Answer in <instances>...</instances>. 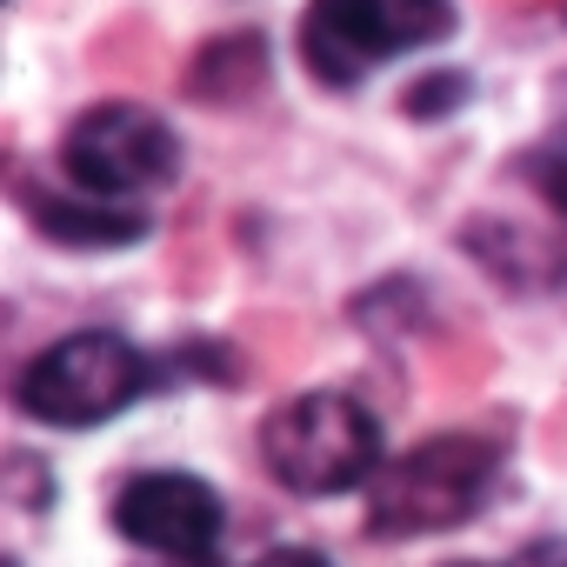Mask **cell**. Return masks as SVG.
I'll return each instance as SVG.
<instances>
[{
  "mask_svg": "<svg viewBox=\"0 0 567 567\" xmlns=\"http://www.w3.org/2000/svg\"><path fill=\"white\" fill-rule=\"evenodd\" d=\"M260 454L280 487L341 494L381 467V421L354 394H301L260 427Z\"/></svg>",
  "mask_w": 567,
  "mask_h": 567,
  "instance_id": "3",
  "label": "cell"
},
{
  "mask_svg": "<svg viewBox=\"0 0 567 567\" xmlns=\"http://www.w3.org/2000/svg\"><path fill=\"white\" fill-rule=\"evenodd\" d=\"M454 34L447 0H308L301 14V61L328 87H354L361 74Z\"/></svg>",
  "mask_w": 567,
  "mask_h": 567,
  "instance_id": "2",
  "label": "cell"
},
{
  "mask_svg": "<svg viewBox=\"0 0 567 567\" xmlns=\"http://www.w3.org/2000/svg\"><path fill=\"white\" fill-rule=\"evenodd\" d=\"M467 87H461V74H441V81H421L414 94H408V114H441V107H454Z\"/></svg>",
  "mask_w": 567,
  "mask_h": 567,
  "instance_id": "10",
  "label": "cell"
},
{
  "mask_svg": "<svg viewBox=\"0 0 567 567\" xmlns=\"http://www.w3.org/2000/svg\"><path fill=\"white\" fill-rule=\"evenodd\" d=\"M141 388H147L141 348H127L107 328H87V334H68V341H54L48 354L28 361L21 408L48 427H94V421L121 414Z\"/></svg>",
  "mask_w": 567,
  "mask_h": 567,
  "instance_id": "4",
  "label": "cell"
},
{
  "mask_svg": "<svg viewBox=\"0 0 567 567\" xmlns=\"http://www.w3.org/2000/svg\"><path fill=\"white\" fill-rule=\"evenodd\" d=\"M501 474V441L487 434H434L421 447H408L394 467L374 474V494H368V527L381 540H401V534H441V527H461L467 514H481L487 487Z\"/></svg>",
  "mask_w": 567,
  "mask_h": 567,
  "instance_id": "1",
  "label": "cell"
},
{
  "mask_svg": "<svg viewBox=\"0 0 567 567\" xmlns=\"http://www.w3.org/2000/svg\"><path fill=\"white\" fill-rule=\"evenodd\" d=\"M61 167L74 174V187H87L94 200H121L141 187L174 181L181 167V141L161 114L134 107V101H101L87 107L68 141H61Z\"/></svg>",
  "mask_w": 567,
  "mask_h": 567,
  "instance_id": "5",
  "label": "cell"
},
{
  "mask_svg": "<svg viewBox=\"0 0 567 567\" xmlns=\"http://www.w3.org/2000/svg\"><path fill=\"white\" fill-rule=\"evenodd\" d=\"M260 74H267V48L254 34H227L194 61L187 87H194V101H240L260 87Z\"/></svg>",
  "mask_w": 567,
  "mask_h": 567,
  "instance_id": "7",
  "label": "cell"
},
{
  "mask_svg": "<svg viewBox=\"0 0 567 567\" xmlns=\"http://www.w3.org/2000/svg\"><path fill=\"white\" fill-rule=\"evenodd\" d=\"M520 567H567V540H540V547H527Z\"/></svg>",
  "mask_w": 567,
  "mask_h": 567,
  "instance_id": "12",
  "label": "cell"
},
{
  "mask_svg": "<svg viewBox=\"0 0 567 567\" xmlns=\"http://www.w3.org/2000/svg\"><path fill=\"white\" fill-rule=\"evenodd\" d=\"M220 494L194 474H141L114 501V527L161 560H207L220 540Z\"/></svg>",
  "mask_w": 567,
  "mask_h": 567,
  "instance_id": "6",
  "label": "cell"
},
{
  "mask_svg": "<svg viewBox=\"0 0 567 567\" xmlns=\"http://www.w3.org/2000/svg\"><path fill=\"white\" fill-rule=\"evenodd\" d=\"M41 227L54 240H81V247H127L147 234L141 214H114V207H74V200H41Z\"/></svg>",
  "mask_w": 567,
  "mask_h": 567,
  "instance_id": "8",
  "label": "cell"
},
{
  "mask_svg": "<svg viewBox=\"0 0 567 567\" xmlns=\"http://www.w3.org/2000/svg\"><path fill=\"white\" fill-rule=\"evenodd\" d=\"M527 181H534V194H540V200L567 220V127H560V134H547V141L534 147Z\"/></svg>",
  "mask_w": 567,
  "mask_h": 567,
  "instance_id": "9",
  "label": "cell"
},
{
  "mask_svg": "<svg viewBox=\"0 0 567 567\" xmlns=\"http://www.w3.org/2000/svg\"><path fill=\"white\" fill-rule=\"evenodd\" d=\"M254 567H328L321 554H308V547H274V554H260Z\"/></svg>",
  "mask_w": 567,
  "mask_h": 567,
  "instance_id": "11",
  "label": "cell"
},
{
  "mask_svg": "<svg viewBox=\"0 0 567 567\" xmlns=\"http://www.w3.org/2000/svg\"><path fill=\"white\" fill-rule=\"evenodd\" d=\"M167 567H207V560H167Z\"/></svg>",
  "mask_w": 567,
  "mask_h": 567,
  "instance_id": "13",
  "label": "cell"
}]
</instances>
